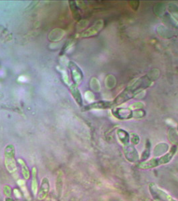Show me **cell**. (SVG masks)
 <instances>
[{
	"instance_id": "6da1fadb",
	"label": "cell",
	"mask_w": 178,
	"mask_h": 201,
	"mask_svg": "<svg viewBox=\"0 0 178 201\" xmlns=\"http://www.w3.org/2000/svg\"><path fill=\"white\" fill-rule=\"evenodd\" d=\"M160 74L159 71L153 69L149 73L137 79L127 87L113 101V106L117 107L122 105L135 96L139 95L143 91L149 87L156 79H157Z\"/></svg>"
},
{
	"instance_id": "7a4b0ae2",
	"label": "cell",
	"mask_w": 178,
	"mask_h": 201,
	"mask_svg": "<svg viewBox=\"0 0 178 201\" xmlns=\"http://www.w3.org/2000/svg\"><path fill=\"white\" fill-rule=\"evenodd\" d=\"M113 115L121 120L129 119L131 118H142L146 115V112L143 109H133L131 107L127 108H115L113 109Z\"/></svg>"
},
{
	"instance_id": "3957f363",
	"label": "cell",
	"mask_w": 178,
	"mask_h": 201,
	"mask_svg": "<svg viewBox=\"0 0 178 201\" xmlns=\"http://www.w3.org/2000/svg\"><path fill=\"white\" fill-rule=\"evenodd\" d=\"M15 155V149L14 146L12 144L7 145L4 150V163L7 170L10 173H13L17 170Z\"/></svg>"
},
{
	"instance_id": "277c9868",
	"label": "cell",
	"mask_w": 178,
	"mask_h": 201,
	"mask_svg": "<svg viewBox=\"0 0 178 201\" xmlns=\"http://www.w3.org/2000/svg\"><path fill=\"white\" fill-rule=\"evenodd\" d=\"M176 151H177L176 146H173L171 148L169 152L165 154V155L161 157L160 158H159V159H152V160L148 161V162L143 163L142 165H140V167L144 169L152 168L156 167V166L168 163L169 161L171 160V158L174 157V155L176 154Z\"/></svg>"
},
{
	"instance_id": "5b68a950",
	"label": "cell",
	"mask_w": 178,
	"mask_h": 201,
	"mask_svg": "<svg viewBox=\"0 0 178 201\" xmlns=\"http://www.w3.org/2000/svg\"><path fill=\"white\" fill-rule=\"evenodd\" d=\"M50 189V180L47 177H44L42 179L41 184H40V188L38 192V199L42 200L45 199L49 193Z\"/></svg>"
},
{
	"instance_id": "8992f818",
	"label": "cell",
	"mask_w": 178,
	"mask_h": 201,
	"mask_svg": "<svg viewBox=\"0 0 178 201\" xmlns=\"http://www.w3.org/2000/svg\"><path fill=\"white\" fill-rule=\"evenodd\" d=\"M64 188V174L63 172L59 171L56 176L55 180V190L57 197L60 198L62 197Z\"/></svg>"
},
{
	"instance_id": "52a82bcc",
	"label": "cell",
	"mask_w": 178,
	"mask_h": 201,
	"mask_svg": "<svg viewBox=\"0 0 178 201\" xmlns=\"http://www.w3.org/2000/svg\"><path fill=\"white\" fill-rule=\"evenodd\" d=\"M104 26V21L103 20H100L99 21H97L94 24V26H93L91 28H89L88 30L85 32L83 33V36H94V35L96 34L98 32L101 30V29L103 28Z\"/></svg>"
},
{
	"instance_id": "ba28073f",
	"label": "cell",
	"mask_w": 178,
	"mask_h": 201,
	"mask_svg": "<svg viewBox=\"0 0 178 201\" xmlns=\"http://www.w3.org/2000/svg\"><path fill=\"white\" fill-rule=\"evenodd\" d=\"M113 101H100L96 103H94L86 107L87 109H110L113 107Z\"/></svg>"
},
{
	"instance_id": "9c48e42d",
	"label": "cell",
	"mask_w": 178,
	"mask_h": 201,
	"mask_svg": "<svg viewBox=\"0 0 178 201\" xmlns=\"http://www.w3.org/2000/svg\"><path fill=\"white\" fill-rule=\"evenodd\" d=\"M32 190L34 195H36L38 192V183L37 180V169L36 167H33L32 169Z\"/></svg>"
},
{
	"instance_id": "30bf717a",
	"label": "cell",
	"mask_w": 178,
	"mask_h": 201,
	"mask_svg": "<svg viewBox=\"0 0 178 201\" xmlns=\"http://www.w3.org/2000/svg\"><path fill=\"white\" fill-rule=\"evenodd\" d=\"M18 163H20L21 167V173H22V175L24 179L28 180L29 178V177H30V172H29L28 166L26 165V163L24 162V160L21 159V158L18 159Z\"/></svg>"
},
{
	"instance_id": "8fae6325",
	"label": "cell",
	"mask_w": 178,
	"mask_h": 201,
	"mask_svg": "<svg viewBox=\"0 0 178 201\" xmlns=\"http://www.w3.org/2000/svg\"><path fill=\"white\" fill-rule=\"evenodd\" d=\"M168 11L170 13L171 17L178 24V7L176 5L169 4L168 5Z\"/></svg>"
},
{
	"instance_id": "7c38bea8",
	"label": "cell",
	"mask_w": 178,
	"mask_h": 201,
	"mask_svg": "<svg viewBox=\"0 0 178 201\" xmlns=\"http://www.w3.org/2000/svg\"><path fill=\"white\" fill-rule=\"evenodd\" d=\"M117 134L120 140L124 144H127L129 141V134L125 131L123 130H118L117 131Z\"/></svg>"
},
{
	"instance_id": "4fadbf2b",
	"label": "cell",
	"mask_w": 178,
	"mask_h": 201,
	"mask_svg": "<svg viewBox=\"0 0 178 201\" xmlns=\"http://www.w3.org/2000/svg\"><path fill=\"white\" fill-rule=\"evenodd\" d=\"M73 76H74V79L75 80L78 84H79L82 79V74L81 73V71L77 68V66L74 65V71H73Z\"/></svg>"
},
{
	"instance_id": "5bb4252c",
	"label": "cell",
	"mask_w": 178,
	"mask_h": 201,
	"mask_svg": "<svg viewBox=\"0 0 178 201\" xmlns=\"http://www.w3.org/2000/svg\"><path fill=\"white\" fill-rule=\"evenodd\" d=\"M3 192L4 194L6 197H10V196L12 195V188H11L9 185H5L3 187Z\"/></svg>"
},
{
	"instance_id": "9a60e30c",
	"label": "cell",
	"mask_w": 178,
	"mask_h": 201,
	"mask_svg": "<svg viewBox=\"0 0 178 201\" xmlns=\"http://www.w3.org/2000/svg\"><path fill=\"white\" fill-rule=\"evenodd\" d=\"M18 184L20 186L21 190H23V192L26 194V191L27 192V188L25 186V181L24 180H18Z\"/></svg>"
},
{
	"instance_id": "2e32d148",
	"label": "cell",
	"mask_w": 178,
	"mask_h": 201,
	"mask_svg": "<svg viewBox=\"0 0 178 201\" xmlns=\"http://www.w3.org/2000/svg\"><path fill=\"white\" fill-rule=\"evenodd\" d=\"M13 193H14V195L16 198H21V193L20 192V190L17 188H15L13 189Z\"/></svg>"
},
{
	"instance_id": "e0dca14e",
	"label": "cell",
	"mask_w": 178,
	"mask_h": 201,
	"mask_svg": "<svg viewBox=\"0 0 178 201\" xmlns=\"http://www.w3.org/2000/svg\"><path fill=\"white\" fill-rule=\"evenodd\" d=\"M5 201H14V200H13V198H12L11 197H6L5 199Z\"/></svg>"
},
{
	"instance_id": "ac0fdd59",
	"label": "cell",
	"mask_w": 178,
	"mask_h": 201,
	"mask_svg": "<svg viewBox=\"0 0 178 201\" xmlns=\"http://www.w3.org/2000/svg\"><path fill=\"white\" fill-rule=\"evenodd\" d=\"M177 130H178V126H177Z\"/></svg>"
}]
</instances>
